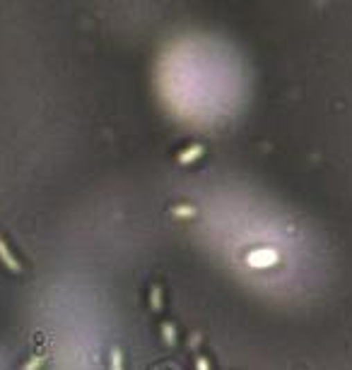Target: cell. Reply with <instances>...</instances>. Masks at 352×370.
Returning <instances> with one entry per match:
<instances>
[{"label":"cell","instance_id":"ba28073f","mask_svg":"<svg viewBox=\"0 0 352 370\" xmlns=\"http://www.w3.org/2000/svg\"><path fill=\"white\" fill-rule=\"evenodd\" d=\"M195 370H213V368H210L208 358L200 356V353H198V356H195Z\"/></svg>","mask_w":352,"mask_h":370},{"label":"cell","instance_id":"52a82bcc","mask_svg":"<svg viewBox=\"0 0 352 370\" xmlns=\"http://www.w3.org/2000/svg\"><path fill=\"white\" fill-rule=\"evenodd\" d=\"M44 363H46V356H32L27 363H24L22 370H39V368L44 366Z\"/></svg>","mask_w":352,"mask_h":370},{"label":"cell","instance_id":"8992f818","mask_svg":"<svg viewBox=\"0 0 352 370\" xmlns=\"http://www.w3.org/2000/svg\"><path fill=\"white\" fill-rule=\"evenodd\" d=\"M172 212H174V216H179V219L181 216H184V219H193V216L198 214L195 207H191V205H176Z\"/></svg>","mask_w":352,"mask_h":370},{"label":"cell","instance_id":"277c9868","mask_svg":"<svg viewBox=\"0 0 352 370\" xmlns=\"http://www.w3.org/2000/svg\"><path fill=\"white\" fill-rule=\"evenodd\" d=\"M150 308H152L155 313H159L164 308V296H162V286H150Z\"/></svg>","mask_w":352,"mask_h":370},{"label":"cell","instance_id":"6da1fadb","mask_svg":"<svg viewBox=\"0 0 352 370\" xmlns=\"http://www.w3.org/2000/svg\"><path fill=\"white\" fill-rule=\"evenodd\" d=\"M203 154H205V147L200 145V142H193V145H188V147H186V149H181V151H179L176 161H179L181 166H188V164H193V161H198Z\"/></svg>","mask_w":352,"mask_h":370},{"label":"cell","instance_id":"5b68a950","mask_svg":"<svg viewBox=\"0 0 352 370\" xmlns=\"http://www.w3.org/2000/svg\"><path fill=\"white\" fill-rule=\"evenodd\" d=\"M109 370H125L123 368V351L118 346L109 349Z\"/></svg>","mask_w":352,"mask_h":370},{"label":"cell","instance_id":"3957f363","mask_svg":"<svg viewBox=\"0 0 352 370\" xmlns=\"http://www.w3.org/2000/svg\"><path fill=\"white\" fill-rule=\"evenodd\" d=\"M159 332H162V339H164V344H167L169 349H174L176 344H179V334H176V327L172 322L159 324Z\"/></svg>","mask_w":352,"mask_h":370},{"label":"cell","instance_id":"7a4b0ae2","mask_svg":"<svg viewBox=\"0 0 352 370\" xmlns=\"http://www.w3.org/2000/svg\"><path fill=\"white\" fill-rule=\"evenodd\" d=\"M0 262H3V265L8 267V272H12V275H19V272H22V262L12 255V250H10V246L3 238H0Z\"/></svg>","mask_w":352,"mask_h":370},{"label":"cell","instance_id":"9c48e42d","mask_svg":"<svg viewBox=\"0 0 352 370\" xmlns=\"http://www.w3.org/2000/svg\"><path fill=\"white\" fill-rule=\"evenodd\" d=\"M198 342H203V337H200V334H198V332H195V334H191V339H188L191 349H195V344H198Z\"/></svg>","mask_w":352,"mask_h":370}]
</instances>
